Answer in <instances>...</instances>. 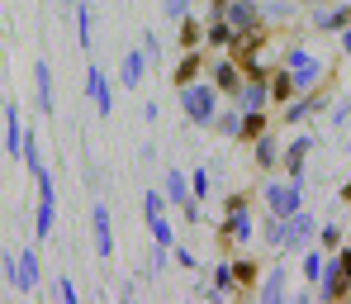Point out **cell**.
<instances>
[{
    "instance_id": "cell-5",
    "label": "cell",
    "mask_w": 351,
    "mask_h": 304,
    "mask_svg": "<svg viewBox=\"0 0 351 304\" xmlns=\"http://www.w3.org/2000/svg\"><path fill=\"white\" fill-rule=\"evenodd\" d=\"M342 200H351V181H347V190H342Z\"/></svg>"
},
{
    "instance_id": "cell-4",
    "label": "cell",
    "mask_w": 351,
    "mask_h": 304,
    "mask_svg": "<svg viewBox=\"0 0 351 304\" xmlns=\"http://www.w3.org/2000/svg\"><path fill=\"white\" fill-rule=\"evenodd\" d=\"M185 105H190L195 115H204V110H209V100H204V95H185Z\"/></svg>"
},
{
    "instance_id": "cell-2",
    "label": "cell",
    "mask_w": 351,
    "mask_h": 304,
    "mask_svg": "<svg viewBox=\"0 0 351 304\" xmlns=\"http://www.w3.org/2000/svg\"><path fill=\"white\" fill-rule=\"evenodd\" d=\"M304 276H308V281H318V276H323V261H318L313 252H308V261H304Z\"/></svg>"
},
{
    "instance_id": "cell-3",
    "label": "cell",
    "mask_w": 351,
    "mask_h": 304,
    "mask_svg": "<svg viewBox=\"0 0 351 304\" xmlns=\"http://www.w3.org/2000/svg\"><path fill=\"white\" fill-rule=\"evenodd\" d=\"M95 229H100V252H110V233H105V209H95Z\"/></svg>"
},
{
    "instance_id": "cell-6",
    "label": "cell",
    "mask_w": 351,
    "mask_h": 304,
    "mask_svg": "<svg viewBox=\"0 0 351 304\" xmlns=\"http://www.w3.org/2000/svg\"><path fill=\"white\" fill-rule=\"evenodd\" d=\"M347 53H351V24H347Z\"/></svg>"
},
{
    "instance_id": "cell-1",
    "label": "cell",
    "mask_w": 351,
    "mask_h": 304,
    "mask_svg": "<svg viewBox=\"0 0 351 304\" xmlns=\"http://www.w3.org/2000/svg\"><path fill=\"white\" fill-rule=\"evenodd\" d=\"M271 204H276L280 214H294V204H299V195H294V190H276V195H271Z\"/></svg>"
}]
</instances>
